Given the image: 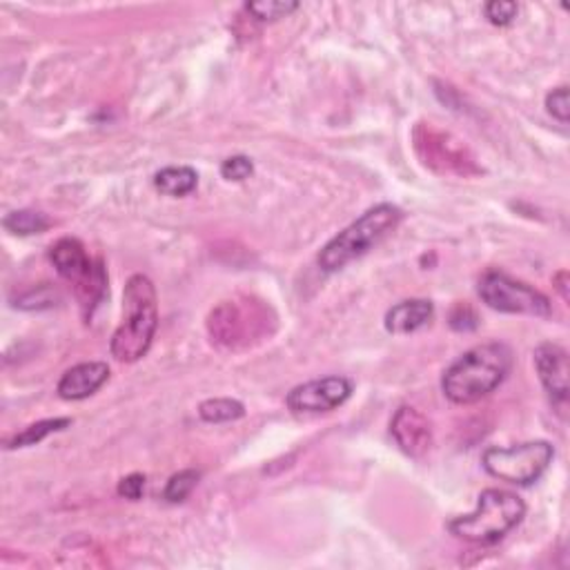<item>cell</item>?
<instances>
[{"label": "cell", "instance_id": "1", "mask_svg": "<svg viewBox=\"0 0 570 570\" xmlns=\"http://www.w3.org/2000/svg\"><path fill=\"white\" fill-rule=\"evenodd\" d=\"M513 365V352L504 343H482L463 352L441 379L443 395L457 404L468 406L495 393Z\"/></svg>", "mask_w": 570, "mask_h": 570}, {"label": "cell", "instance_id": "2", "mask_svg": "<svg viewBox=\"0 0 570 570\" xmlns=\"http://www.w3.org/2000/svg\"><path fill=\"white\" fill-rule=\"evenodd\" d=\"M158 328L156 288L150 276L134 274L125 283L123 293V324L117 328L110 352L121 363L143 359L154 341Z\"/></svg>", "mask_w": 570, "mask_h": 570}, {"label": "cell", "instance_id": "3", "mask_svg": "<svg viewBox=\"0 0 570 570\" xmlns=\"http://www.w3.org/2000/svg\"><path fill=\"white\" fill-rule=\"evenodd\" d=\"M526 517V504L522 497L508 491L489 489L480 495L478 508L468 515L454 517L448 530L472 544H497Z\"/></svg>", "mask_w": 570, "mask_h": 570}, {"label": "cell", "instance_id": "4", "mask_svg": "<svg viewBox=\"0 0 570 570\" xmlns=\"http://www.w3.org/2000/svg\"><path fill=\"white\" fill-rule=\"evenodd\" d=\"M402 221V210L393 204H379L339 232L319 254L324 272H337L350 261L363 256L372 245L393 232Z\"/></svg>", "mask_w": 570, "mask_h": 570}, {"label": "cell", "instance_id": "5", "mask_svg": "<svg viewBox=\"0 0 570 570\" xmlns=\"http://www.w3.org/2000/svg\"><path fill=\"white\" fill-rule=\"evenodd\" d=\"M555 448L548 441H526L511 448H489L484 468L495 480L513 486H530L548 470Z\"/></svg>", "mask_w": 570, "mask_h": 570}, {"label": "cell", "instance_id": "6", "mask_svg": "<svg viewBox=\"0 0 570 570\" xmlns=\"http://www.w3.org/2000/svg\"><path fill=\"white\" fill-rule=\"evenodd\" d=\"M482 302L504 315H530L550 317L552 306L546 295L530 288L528 283L508 276L506 272L491 270L480 281Z\"/></svg>", "mask_w": 570, "mask_h": 570}, {"label": "cell", "instance_id": "7", "mask_svg": "<svg viewBox=\"0 0 570 570\" xmlns=\"http://www.w3.org/2000/svg\"><path fill=\"white\" fill-rule=\"evenodd\" d=\"M212 339L226 348L248 346L252 339H261L267 330V308L259 302H223L212 310L208 319Z\"/></svg>", "mask_w": 570, "mask_h": 570}, {"label": "cell", "instance_id": "8", "mask_svg": "<svg viewBox=\"0 0 570 570\" xmlns=\"http://www.w3.org/2000/svg\"><path fill=\"white\" fill-rule=\"evenodd\" d=\"M413 139L424 165L437 174L468 176L480 172L468 147L452 134L437 130L432 123H419Z\"/></svg>", "mask_w": 570, "mask_h": 570}, {"label": "cell", "instance_id": "9", "mask_svg": "<svg viewBox=\"0 0 570 570\" xmlns=\"http://www.w3.org/2000/svg\"><path fill=\"white\" fill-rule=\"evenodd\" d=\"M50 259L56 267V272L76 283L78 295L89 304H97L108 285V276L101 263H94L85 250V245L78 239L65 237L52 245Z\"/></svg>", "mask_w": 570, "mask_h": 570}, {"label": "cell", "instance_id": "10", "mask_svg": "<svg viewBox=\"0 0 570 570\" xmlns=\"http://www.w3.org/2000/svg\"><path fill=\"white\" fill-rule=\"evenodd\" d=\"M352 395V384L346 376H324L297 386L288 395V408L297 415H319L343 406Z\"/></svg>", "mask_w": 570, "mask_h": 570}, {"label": "cell", "instance_id": "11", "mask_svg": "<svg viewBox=\"0 0 570 570\" xmlns=\"http://www.w3.org/2000/svg\"><path fill=\"white\" fill-rule=\"evenodd\" d=\"M535 368L550 402L559 406V410H563L568 402V374H570L568 352L561 346L541 343L535 350Z\"/></svg>", "mask_w": 570, "mask_h": 570}, {"label": "cell", "instance_id": "12", "mask_svg": "<svg viewBox=\"0 0 570 570\" xmlns=\"http://www.w3.org/2000/svg\"><path fill=\"white\" fill-rule=\"evenodd\" d=\"M391 432L397 446L413 459H421L432 446V428L428 419L413 406H402L393 417Z\"/></svg>", "mask_w": 570, "mask_h": 570}, {"label": "cell", "instance_id": "13", "mask_svg": "<svg viewBox=\"0 0 570 570\" xmlns=\"http://www.w3.org/2000/svg\"><path fill=\"white\" fill-rule=\"evenodd\" d=\"M110 379V368L103 361H87L69 368L56 386V393L65 402H80L103 388Z\"/></svg>", "mask_w": 570, "mask_h": 570}, {"label": "cell", "instance_id": "14", "mask_svg": "<svg viewBox=\"0 0 570 570\" xmlns=\"http://www.w3.org/2000/svg\"><path fill=\"white\" fill-rule=\"evenodd\" d=\"M435 315V306L426 299H408L397 304L386 315V330L393 335H410L424 328Z\"/></svg>", "mask_w": 570, "mask_h": 570}, {"label": "cell", "instance_id": "15", "mask_svg": "<svg viewBox=\"0 0 570 570\" xmlns=\"http://www.w3.org/2000/svg\"><path fill=\"white\" fill-rule=\"evenodd\" d=\"M197 183H199V174L187 165L163 167L154 176L156 189H158V193H163L165 197H187L189 193H195Z\"/></svg>", "mask_w": 570, "mask_h": 570}, {"label": "cell", "instance_id": "16", "mask_svg": "<svg viewBox=\"0 0 570 570\" xmlns=\"http://www.w3.org/2000/svg\"><path fill=\"white\" fill-rule=\"evenodd\" d=\"M3 226L8 232L19 237H32L45 232L52 223L43 212L36 210H17L3 219Z\"/></svg>", "mask_w": 570, "mask_h": 570}, {"label": "cell", "instance_id": "17", "mask_svg": "<svg viewBox=\"0 0 570 570\" xmlns=\"http://www.w3.org/2000/svg\"><path fill=\"white\" fill-rule=\"evenodd\" d=\"M245 415V408L237 399H208L199 406V417L208 424H228Z\"/></svg>", "mask_w": 570, "mask_h": 570}, {"label": "cell", "instance_id": "18", "mask_svg": "<svg viewBox=\"0 0 570 570\" xmlns=\"http://www.w3.org/2000/svg\"><path fill=\"white\" fill-rule=\"evenodd\" d=\"M67 426H72V419L67 417H58V419H45V421H39V424H32L28 426L21 435H17L8 448H28V446H36L41 443L45 437H50L52 432H61L65 430Z\"/></svg>", "mask_w": 570, "mask_h": 570}, {"label": "cell", "instance_id": "19", "mask_svg": "<svg viewBox=\"0 0 570 570\" xmlns=\"http://www.w3.org/2000/svg\"><path fill=\"white\" fill-rule=\"evenodd\" d=\"M245 10L256 21L272 23V21L285 19V17H291L293 12H297L299 3H295V0H259V3H248Z\"/></svg>", "mask_w": 570, "mask_h": 570}, {"label": "cell", "instance_id": "20", "mask_svg": "<svg viewBox=\"0 0 570 570\" xmlns=\"http://www.w3.org/2000/svg\"><path fill=\"white\" fill-rule=\"evenodd\" d=\"M199 480H201V472L199 470H180V472H176V474H172V478H169L163 497L169 504H180L189 495H193V491L197 489Z\"/></svg>", "mask_w": 570, "mask_h": 570}, {"label": "cell", "instance_id": "21", "mask_svg": "<svg viewBox=\"0 0 570 570\" xmlns=\"http://www.w3.org/2000/svg\"><path fill=\"white\" fill-rule=\"evenodd\" d=\"M484 12H486V19L493 25L506 28V25H511L517 19L519 6L513 3V0H491V3H486Z\"/></svg>", "mask_w": 570, "mask_h": 570}, {"label": "cell", "instance_id": "22", "mask_svg": "<svg viewBox=\"0 0 570 570\" xmlns=\"http://www.w3.org/2000/svg\"><path fill=\"white\" fill-rule=\"evenodd\" d=\"M546 110L552 119H557L561 125L568 123V114H570V106H568V87L561 85L557 89H552L546 97Z\"/></svg>", "mask_w": 570, "mask_h": 570}, {"label": "cell", "instance_id": "23", "mask_svg": "<svg viewBox=\"0 0 570 570\" xmlns=\"http://www.w3.org/2000/svg\"><path fill=\"white\" fill-rule=\"evenodd\" d=\"M254 172V165L248 156H230L221 163V176L226 180H234V183H241L245 178H250Z\"/></svg>", "mask_w": 570, "mask_h": 570}, {"label": "cell", "instance_id": "24", "mask_svg": "<svg viewBox=\"0 0 570 570\" xmlns=\"http://www.w3.org/2000/svg\"><path fill=\"white\" fill-rule=\"evenodd\" d=\"M143 491H145V478L139 472L128 474V478L121 480V484H119V495L125 497V500H132V502L141 500Z\"/></svg>", "mask_w": 570, "mask_h": 570}, {"label": "cell", "instance_id": "25", "mask_svg": "<svg viewBox=\"0 0 570 570\" xmlns=\"http://www.w3.org/2000/svg\"><path fill=\"white\" fill-rule=\"evenodd\" d=\"M450 326L454 330H472L478 326V317H474V313L468 306H457L450 315Z\"/></svg>", "mask_w": 570, "mask_h": 570}]
</instances>
